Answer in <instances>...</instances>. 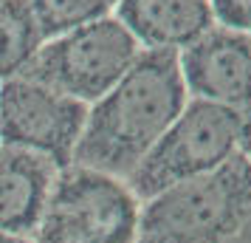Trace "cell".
<instances>
[{"label":"cell","mask_w":251,"mask_h":243,"mask_svg":"<svg viewBox=\"0 0 251 243\" xmlns=\"http://www.w3.org/2000/svg\"><path fill=\"white\" fill-rule=\"evenodd\" d=\"M186 102L178 51H141L125 77L88 105L74 164L127 181Z\"/></svg>","instance_id":"obj_1"},{"label":"cell","mask_w":251,"mask_h":243,"mask_svg":"<svg viewBox=\"0 0 251 243\" xmlns=\"http://www.w3.org/2000/svg\"><path fill=\"white\" fill-rule=\"evenodd\" d=\"M251 226V162L231 156L217 170L141 201L136 243H231Z\"/></svg>","instance_id":"obj_2"},{"label":"cell","mask_w":251,"mask_h":243,"mask_svg":"<svg viewBox=\"0 0 251 243\" xmlns=\"http://www.w3.org/2000/svg\"><path fill=\"white\" fill-rule=\"evenodd\" d=\"M251 122L223 105L189 99L178 119L141 159L127 184L138 201L158 195L170 187L198 178L246 150Z\"/></svg>","instance_id":"obj_3"},{"label":"cell","mask_w":251,"mask_h":243,"mask_svg":"<svg viewBox=\"0 0 251 243\" xmlns=\"http://www.w3.org/2000/svg\"><path fill=\"white\" fill-rule=\"evenodd\" d=\"M141 201L125 178L71 164L57 173L34 243H136Z\"/></svg>","instance_id":"obj_4"},{"label":"cell","mask_w":251,"mask_h":243,"mask_svg":"<svg viewBox=\"0 0 251 243\" xmlns=\"http://www.w3.org/2000/svg\"><path fill=\"white\" fill-rule=\"evenodd\" d=\"M141 54L136 37L116 14H104L68 34L46 40L20 77L93 105L127 74Z\"/></svg>","instance_id":"obj_5"},{"label":"cell","mask_w":251,"mask_h":243,"mask_svg":"<svg viewBox=\"0 0 251 243\" xmlns=\"http://www.w3.org/2000/svg\"><path fill=\"white\" fill-rule=\"evenodd\" d=\"M88 105L48 85L14 77L0 82V144L37 153L65 170L74 164Z\"/></svg>","instance_id":"obj_6"},{"label":"cell","mask_w":251,"mask_h":243,"mask_svg":"<svg viewBox=\"0 0 251 243\" xmlns=\"http://www.w3.org/2000/svg\"><path fill=\"white\" fill-rule=\"evenodd\" d=\"M189 99L223 105L251 122V34L212 26L178 51Z\"/></svg>","instance_id":"obj_7"},{"label":"cell","mask_w":251,"mask_h":243,"mask_svg":"<svg viewBox=\"0 0 251 243\" xmlns=\"http://www.w3.org/2000/svg\"><path fill=\"white\" fill-rule=\"evenodd\" d=\"M116 17L141 51H183L217 26L209 0H122Z\"/></svg>","instance_id":"obj_8"},{"label":"cell","mask_w":251,"mask_h":243,"mask_svg":"<svg viewBox=\"0 0 251 243\" xmlns=\"http://www.w3.org/2000/svg\"><path fill=\"white\" fill-rule=\"evenodd\" d=\"M57 173L37 153L0 144V232L34 235Z\"/></svg>","instance_id":"obj_9"},{"label":"cell","mask_w":251,"mask_h":243,"mask_svg":"<svg viewBox=\"0 0 251 243\" xmlns=\"http://www.w3.org/2000/svg\"><path fill=\"white\" fill-rule=\"evenodd\" d=\"M43 43L46 40L31 12V3L0 0V82L20 77Z\"/></svg>","instance_id":"obj_10"},{"label":"cell","mask_w":251,"mask_h":243,"mask_svg":"<svg viewBox=\"0 0 251 243\" xmlns=\"http://www.w3.org/2000/svg\"><path fill=\"white\" fill-rule=\"evenodd\" d=\"M28 3L43 31V40L62 37L113 12L104 0H28Z\"/></svg>","instance_id":"obj_11"},{"label":"cell","mask_w":251,"mask_h":243,"mask_svg":"<svg viewBox=\"0 0 251 243\" xmlns=\"http://www.w3.org/2000/svg\"><path fill=\"white\" fill-rule=\"evenodd\" d=\"M215 23L251 34V0H209Z\"/></svg>","instance_id":"obj_12"},{"label":"cell","mask_w":251,"mask_h":243,"mask_svg":"<svg viewBox=\"0 0 251 243\" xmlns=\"http://www.w3.org/2000/svg\"><path fill=\"white\" fill-rule=\"evenodd\" d=\"M0 243H34V238H28V235H6V232H0Z\"/></svg>","instance_id":"obj_13"},{"label":"cell","mask_w":251,"mask_h":243,"mask_svg":"<svg viewBox=\"0 0 251 243\" xmlns=\"http://www.w3.org/2000/svg\"><path fill=\"white\" fill-rule=\"evenodd\" d=\"M231 243H251V226H249L246 232H240V235H237Z\"/></svg>","instance_id":"obj_14"},{"label":"cell","mask_w":251,"mask_h":243,"mask_svg":"<svg viewBox=\"0 0 251 243\" xmlns=\"http://www.w3.org/2000/svg\"><path fill=\"white\" fill-rule=\"evenodd\" d=\"M243 153L249 156V162H251V133H249V141H246V150H243Z\"/></svg>","instance_id":"obj_15"},{"label":"cell","mask_w":251,"mask_h":243,"mask_svg":"<svg viewBox=\"0 0 251 243\" xmlns=\"http://www.w3.org/2000/svg\"><path fill=\"white\" fill-rule=\"evenodd\" d=\"M104 3H107L110 9H116V3H122V0H104Z\"/></svg>","instance_id":"obj_16"}]
</instances>
